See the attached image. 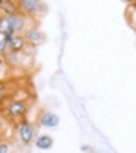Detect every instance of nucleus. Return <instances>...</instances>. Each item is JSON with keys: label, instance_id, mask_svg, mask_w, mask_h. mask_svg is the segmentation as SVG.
<instances>
[{"label": "nucleus", "instance_id": "obj_1", "mask_svg": "<svg viewBox=\"0 0 136 153\" xmlns=\"http://www.w3.org/2000/svg\"><path fill=\"white\" fill-rule=\"evenodd\" d=\"M33 26H36V20L31 16L22 15L20 11L15 15H4L2 20H0V35L6 36L7 40H11L15 35H24Z\"/></svg>", "mask_w": 136, "mask_h": 153}, {"label": "nucleus", "instance_id": "obj_2", "mask_svg": "<svg viewBox=\"0 0 136 153\" xmlns=\"http://www.w3.org/2000/svg\"><path fill=\"white\" fill-rule=\"evenodd\" d=\"M29 111V104L27 100H18V99H6L4 100V117L11 122H22L24 117Z\"/></svg>", "mask_w": 136, "mask_h": 153}, {"label": "nucleus", "instance_id": "obj_3", "mask_svg": "<svg viewBox=\"0 0 136 153\" xmlns=\"http://www.w3.org/2000/svg\"><path fill=\"white\" fill-rule=\"evenodd\" d=\"M15 135L18 139V142H20L22 146H29L36 140V131H35V126L29 122V120H22L18 122L16 128H15Z\"/></svg>", "mask_w": 136, "mask_h": 153}, {"label": "nucleus", "instance_id": "obj_4", "mask_svg": "<svg viewBox=\"0 0 136 153\" xmlns=\"http://www.w3.org/2000/svg\"><path fill=\"white\" fill-rule=\"evenodd\" d=\"M18 9H20L22 15L36 20L38 16H42L46 13V4L44 0H18Z\"/></svg>", "mask_w": 136, "mask_h": 153}, {"label": "nucleus", "instance_id": "obj_5", "mask_svg": "<svg viewBox=\"0 0 136 153\" xmlns=\"http://www.w3.org/2000/svg\"><path fill=\"white\" fill-rule=\"evenodd\" d=\"M24 35H26L27 44H29V46H33V48H36V46H40V44H44V42H46V35H44V31L38 27V26H33V27H31V29H27Z\"/></svg>", "mask_w": 136, "mask_h": 153}, {"label": "nucleus", "instance_id": "obj_6", "mask_svg": "<svg viewBox=\"0 0 136 153\" xmlns=\"http://www.w3.org/2000/svg\"><path fill=\"white\" fill-rule=\"evenodd\" d=\"M38 124H40L42 128H56L58 124H60V117L54 113V111H42L40 115H38Z\"/></svg>", "mask_w": 136, "mask_h": 153}, {"label": "nucleus", "instance_id": "obj_7", "mask_svg": "<svg viewBox=\"0 0 136 153\" xmlns=\"http://www.w3.org/2000/svg\"><path fill=\"white\" fill-rule=\"evenodd\" d=\"M20 9H18V0H2L0 2V13L4 15H15L18 13Z\"/></svg>", "mask_w": 136, "mask_h": 153}, {"label": "nucleus", "instance_id": "obj_8", "mask_svg": "<svg viewBox=\"0 0 136 153\" xmlns=\"http://www.w3.org/2000/svg\"><path fill=\"white\" fill-rule=\"evenodd\" d=\"M53 144H54V142H53V137H51V135H38L36 140H35V146H36L38 149H44V151H46V149H51Z\"/></svg>", "mask_w": 136, "mask_h": 153}, {"label": "nucleus", "instance_id": "obj_9", "mask_svg": "<svg viewBox=\"0 0 136 153\" xmlns=\"http://www.w3.org/2000/svg\"><path fill=\"white\" fill-rule=\"evenodd\" d=\"M125 20H127L129 27H131L132 31H136V4H134V6H129V7L125 9Z\"/></svg>", "mask_w": 136, "mask_h": 153}, {"label": "nucleus", "instance_id": "obj_10", "mask_svg": "<svg viewBox=\"0 0 136 153\" xmlns=\"http://www.w3.org/2000/svg\"><path fill=\"white\" fill-rule=\"evenodd\" d=\"M13 151V146L7 139H2V142H0V153H11Z\"/></svg>", "mask_w": 136, "mask_h": 153}, {"label": "nucleus", "instance_id": "obj_11", "mask_svg": "<svg viewBox=\"0 0 136 153\" xmlns=\"http://www.w3.org/2000/svg\"><path fill=\"white\" fill-rule=\"evenodd\" d=\"M122 2L129 7V6H134V4H136V0H122Z\"/></svg>", "mask_w": 136, "mask_h": 153}]
</instances>
